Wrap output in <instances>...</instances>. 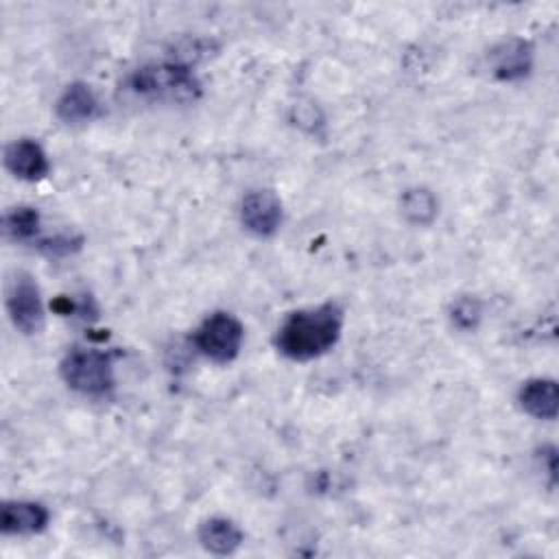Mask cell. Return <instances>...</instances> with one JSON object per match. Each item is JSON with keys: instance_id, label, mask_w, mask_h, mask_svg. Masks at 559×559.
I'll return each instance as SVG.
<instances>
[{"instance_id": "8", "label": "cell", "mask_w": 559, "mask_h": 559, "mask_svg": "<svg viewBox=\"0 0 559 559\" xmlns=\"http://www.w3.org/2000/svg\"><path fill=\"white\" fill-rule=\"evenodd\" d=\"M4 166L11 175L24 181H39L48 175L50 164L39 142L22 138L4 148Z\"/></svg>"}, {"instance_id": "5", "label": "cell", "mask_w": 559, "mask_h": 559, "mask_svg": "<svg viewBox=\"0 0 559 559\" xmlns=\"http://www.w3.org/2000/svg\"><path fill=\"white\" fill-rule=\"evenodd\" d=\"M7 312L11 323L22 334H37L44 325V306L39 286L26 273H20L11 280L7 290Z\"/></svg>"}, {"instance_id": "7", "label": "cell", "mask_w": 559, "mask_h": 559, "mask_svg": "<svg viewBox=\"0 0 559 559\" xmlns=\"http://www.w3.org/2000/svg\"><path fill=\"white\" fill-rule=\"evenodd\" d=\"M489 68L500 81H520L533 68V46L526 39H507L489 52Z\"/></svg>"}, {"instance_id": "14", "label": "cell", "mask_w": 559, "mask_h": 559, "mask_svg": "<svg viewBox=\"0 0 559 559\" xmlns=\"http://www.w3.org/2000/svg\"><path fill=\"white\" fill-rule=\"evenodd\" d=\"M2 225H4L7 238H11L15 242L31 240L39 231V212L35 207H28V205L13 207L4 214Z\"/></svg>"}, {"instance_id": "16", "label": "cell", "mask_w": 559, "mask_h": 559, "mask_svg": "<svg viewBox=\"0 0 559 559\" xmlns=\"http://www.w3.org/2000/svg\"><path fill=\"white\" fill-rule=\"evenodd\" d=\"M81 238L79 236H68V234H57L52 238H44L39 242V249L50 255V258H59V255H68L76 249H81Z\"/></svg>"}, {"instance_id": "1", "label": "cell", "mask_w": 559, "mask_h": 559, "mask_svg": "<svg viewBox=\"0 0 559 559\" xmlns=\"http://www.w3.org/2000/svg\"><path fill=\"white\" fill-rule=\"evenodd\" d=\"M343 330V308L334 301L290 312L275 334V347L290 360H312L330 352Z\"/></svg>"}, {"instance_id": "10", "label": "cell", "mask_w": 559, "mask_h": 559, "mask_svg": "<svg viewBox=\"0 0 559 559\" xmlns=\"http://www.w3.org/2000/svg\"><path fill=\"white\" fill-rule=\"evenodd\" d=\"M518 402L524 413L535 419L552 421L559 408V393L557 382L550 378H533L526 380L518 393Z\"/></svg>"}, {"instance_id": "15", "label": "cell", "mask_w": 559, "mask_h": 559, "mask_svg": "<svg viewBox=\"0 0 559 559\" xmlns=\"http://www.w3.org/2000/svg\"><path fill=\"white\" fill-rule=\"evenodd\" d=\"M480 317H483V306L476 297L472 295H465V297H459L452 308H450V321L454 328L463 330V332H469V330H476L478 323H480Z\"/></svg>"}, {"instance_id": "12", "label": "cell", "mask_w": 559, "mask_h": 559, "mask_svg": "<svg viewBox=\"0 0 559 559\" xmlns=\"http://www.w3.org/2000/svg\"><path fill=\"white\" fill-rule=\"evenodd\" d=\"M199 542L212 555H231L242 544V531L227 518H210L199 526Z\"/></svg>"}, {"instance_id": "13", "label": "cell", "mask_w": 559, "mask_h": 559, "mask_svg": "<svg viewBox=\"0 0 559 559\" xmlns=\"http://www.w3.org/2000/svg\"><path fill=\"white\" fill-rule=\"evenodd\" d=\"M439 212L435 194L426 188H413L402 194V214L413 225H430Z\"/></svg>"}, {"instance_id": "2", "label": "cell", "mask_w": 559, "mask_h": 559, "mask_svg": "<svg viewBox=\"0 0 559 559\" xmlns=\"http://www.w3.org/2000/svg\"><path fill=\"white\" fill-rule=\"evenodd\" d=\"M129 87L138 96L170 100V103H190L201 94V83L197 74L177 61L146 63L129 76Z\"/></svg>"}, {"instance_id": "6", "label": "cell", "mask_w": 559, "mask_h": 559, "mask_svg": "<svg viewBox=\"0 0 559 559\" xmlns=\"http://www.w3.org/2000/svg\"><path fill=\"white\" fill-rule=\"evenodd\" d=\"M240 221L247 231L260 238L273 236L282 225V201L271 190H253L240 203Z\"/></svg>"}, {"instance_id": "4", "label": "cell", "mask_w": 559, "mask_h": 559, "mask_svg": "<svg viewBox=\"0 0 559 559\" xmlns=\"http://www.w3.org/2000/svg\"><path fill=\"white\" fill-rule=\"evenodd\" d=\"M242 338H245V328L234 314L214 312L197 328L192 341L199 354H203L212 362L225 365L238 356Z\"/></svg>"}, {"instance_id": "3", "label": "cell", "mask_w": 559, "mask_h": 559, "mask_svg": "<svg viewBox=\"0 0 559 559\" xmlns=\"http://www.w3.org/2000/svg\"><path fill=\"white\" fill-rule=\"evenodd\" d=\"M61 378L63 382L83 395L103 397L107 395L114 384V356L103 349L90 347H74L61 360Z\"/></svg>"}, {"instance_id": "11", "label": "cell", "mask_w": 559, "mask_h": 559, "mask_svg": "<svg viewBox=\"0 0 559 559\" xmlns=\"http://www.w3.org/2000/svg\"><path fill=\"white\" fill-rule=\"evenodd\" d=\"M55 109H57L59 120H63L68 124H79V122H87L96 116L98 100L85 83H70L61 92Z\"/></svg>"}, {"instance_id": "9", "label": "cell", "mask_w": 559, "mask_h": 559, "mask_svg": "<svg viewBox=\"0 0 559 559\" xmlns=\"http://www.w3.org/2000/svg\"><path fill=\"white\" fill-rule=\"evenodd\" d=\"M48 509L33 500H9L0 509V528L7 535H31L46 528Z\"/></svg>"}]
</instances>
